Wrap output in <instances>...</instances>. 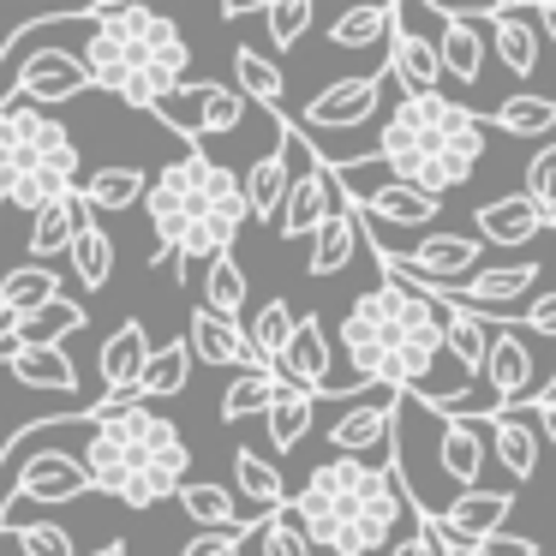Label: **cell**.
<instances>
[{
	"label": "cell",
	"instance_id": "22",
	"mask_svg": "<svg viewBox=\"0 0 556 556\" xmlns=\"http://www.w3.org/2000/svg\"><path fill=\"white\" fill-rule=\"evenodd\" d=\"M484 25H491V54L496 61H503V73H515V78H532L539 73V7H496L491 18H484Z\"/></svg>",
	"mask_w": 556,
	"mask_h": 556
},
{
	"label": "cell",
	"instance_id": "5",
	"mask_svg": "<svg viewBox=\"0 0 556 556\" xmlns=\"http://www.w3.org/2000/svg\"><path fill=\"white\" fill-rule=\"evenodd\" d=\"M479 156H484V121L443 90L437 97H401L383 132H377V162L431 198L460 192L479 168Z\"/></svg>",
	"mask_w": 556,
	"mask_h": 556
},
{
	"label": "cell",
	"instance_id": "1",
	"mask_svg": "<svg viewBox=\"0 0 556 556\" xmlns=\"http://www.w3.org/2000/svg\"><path fill=\"white\" fill-rule=\"evenodd\" d=\"M341 348H348L353 383L389 389V395H419L437 401V359H443V305L425 300L413 288L377 281L371 293L353 300V312L341 317Z\"/></svg>",
	"mask_w": 556,
	"mask_h": 556
},
{
	"label": "cell",
	"instance_id": "25",
	"mask_svg": "<svg viewBox=\"0 0 556 556\" xmlns=\"http://www.w3.org/2000/svg\"><path fill=\"white\" fill-rule=\"evenodd\" d=\"M544 228H551V216H544L527 192L496 198V204H479V216H472L479 245H527V240H539Z\"/></svg>",
	"mask_w": 556,
	"mask_h": 556
},
{
	"label": "cell",
	"instance_id": "43",
	"mask_svg": "<svg viewBox=\"0 0 556 556\" xmlns=\"http://www.w3.org/2000/svg\"><path fill=\"white\" fill-rule=\"evenodd\" d=\"M198 102V138H222L245 121V97L233 85H192Z\"/></svg>",
	"mask_w": 556,
	"mask_h": 556
},
{
	"label": "cell",
	"instance_id": "21",
	"mask_svg": "<svg viewBox=\"0 0 556 556\" xmlns=\"http://www.w3.org/2000/svg\"><path fill=\"white\" fill-rule=\"evenodd\" d=\"M544 269L532 264V257H520V264H496V269H479V276H467L455 293H448V305H467V312H503L520 300V293L539 281Z\"/></svg>",
	"mask_w": 556,
	"mask_h": 556
},
{
	"label": "cell",
	"instance_id": "49",
	"mask_svg": "<svg viewBox=\"0 0 556 556\" xmlns=\"http://www.w3.org/2000/svg\"><path fill=\"white\" fill-rule=\"evenodd\" d=\"M257 527H264V520H257ZM257 527H240V532H198V539L186 544L180 556H240V551H245V539H252Z\"/></svg>",
	"mask_w": 556,
	"mask_h": 556
},
{
	"label": "cell",
	"instance_id": "20",
	"mask_svg": "<svg viewBox=\"0 0 556 556\" xmlns=\"http://www.w3.org/2000/svg\"><path fill=\"white\" fill-rule=\"evenodd\" d=\"M437 18V61H443V78H455V85H479L484 73V18L472 13H431Z\"/></svg>",
	"mask_w": 556,
	"mask_h": 556
},
{
	"label": "cell",
	"instance_id": "18",
	"mask_svg": "<svg viewBox=\"0 0 556 556\" xmlns=\"http://www.w3.org/2000/svg\"><path fill=\"white\" fill-rule=\"evenodd\" d=\"M288 150H293V121L281 114V132H276V150H264V156L245 168V210H252V222H281V204H288Z\"/></svg>",
	"mask_w": 556,
	"mask_h": 556
},
{
	"label": "cell",
	"instance_id": "39",
	"mask_svg": "<svg viewBox=\"0 0 556 556\" xmlns=\"http://www.w3.org/2000/svg\"><path fill=\"white\" fill-rule=\"evenodd\" d=\"M293 329H300V317H293V305H288V300H269L264 312H257L252 324H245V341H252V353L269 365V371H276V359L288 353Z\"/></svg>",
	"mask_w": 556,
	"mask_h": 556
},
{
	"label": "cell",
	"instance_id": "51",
	"mask_svg": "<svg viewBox=\"0 0 556 556\" xmlns=\"http://www.w3.org/2000/svg\"><path fill=\"white\" fill-rule=\"evenodd\" d=\"M467 556H539V539H520V532H496V539L472 544Z\"/></svg>",
	"mask_w": 556,
	"mask_h": 556
},
{
	"label": "cell",
	"instance_id": "16",
	"mask_svg": "<svg viewBox=\"0 0 556 556\" xmlns=\"http://www.w3.org/2000/svg\"><path fill=\"white\" fill-rule=\"evenodd\" d=\"M508 515H515V496H508V491H484V484H479V491H460L455 503L431 520V527L443 532V539H455L460 551H472V544L496 539Z\"/></svg>",
	"mask_w": 556,
	"mask_h": 556
},
{
	"label": "cell",
	"instance_id": "30",
	"mask_svg": "<svg viewBox=\"0 0 556 556\" xmlns=\"http://www.w3.org/2000/svg\"><path fill=\"white\" fill-rule=\"evenodd\" d=\"M144 192L150 180L138 168H90L78 186V204H85V216H114V210H132Z\"/></svg>",
	"mask_w": 556,
	"mask_h": 556
},
{
	"label": "cell",
	"instance_id": "27",
	"mask_svg": "<svg viewBox=\"0 0 556 556\" xmlns=\"http://www.w3.org/2000/svg\"><path fill=\"white\" fill-rule=\"evenodd\" d=\"M443 353L455 359L460 377L479 383L484 353H491V324H484L479 312H467V305H443Z\"/></svg>",
	"mask_w": 556,
	"mask_h": 556
},
{
	"label": "cell",
	"instance_id": "48",
	"mask_svg": "<svg viewBox=\"0 0 556 556\" xmlns=\"http://www.w3.org/2000/svg\"><path fill=\"white\" fill-rule=\"evenodd\" d=\"M13 539H18V551H25V556H78L73 539H66V527H49V520H25Z\"/></svg>",
	"mask_w": 556,
	"mask_h": 556
},
{
	"label": "cell",
	"instance_id": "8",
	"mask_svg": "<svg viewBox=\"0 0 556 556\" xmlns=\"http://www.w3.org/2000/svg\"><path fill=\"white\" fill-rule=\"evenodd\" d=\"M90 491H97V484H90V472L78 455H66V448H54V443L30 448L13 472V503L0 508V532H18L30 508H61V503H78V496H90Z\"/></svg>",
	"mask_w": 556,
	"mask_h": 556
},
{
	"label": "cell",
	"instance_id": "46",
	"mask_svg": "<svg viewBox=\"0 0 556 556\" xmlns=\"http://www.w3.org/2000/svg\"><path fill=\"white\" fill-rule=\"evenodd\" d=\"M257 544H264V556H312V539H305V527L288 515V508H281V515H264Z\"/></svg>",
	"mask_w": 556,
	"mask_h": 556
},
{
	"label": "cell",
	"instance_id": "37",
	"mask_svg": "<svg viewBox=\"0 0 556 556\" xmlns=\"http://www.w3.org/2000/svg\"><path fill=\"white\" fill-rule=\"evenodd\" d=\"M73 276H78V288L85 293H102L109 288V276H114V240L97 228V216H85V228H78V240H73Z\"/></svg>",
	"mask_w": 556,
	"mask_h": 556
},
{
	"label": "cell",
	"instance_id": "23",
	"mask_svg": "<svg viewBox=\"0 0 556 556\" xmlns=\"http://www.w3.org/2000/svg\"><path fill=\"white\" fill-rule=\"evenodd\" d=\"M484 443L491 460L503 467V479H532L539 472V425L527 413H484Z\"/></svg>",
	"mask_w": 556,
	"mask_h": 556
},
{
	"label": "cell",
	"instance_id": "50",
	"mask_svg": "<svg viewBox=\"0 0 556 556\" xmlns=\"http://www.w3.org/2000/svg\"><path fill=\"white\" fill-rule=\"evenodd\" d=\"M389 556H437V527L425 515H413L407 520V539L389 544Z\"/></svg>",
	"mask_w": 556,
	"mask_h": 556
},
{
	"label": "cell",
	"instance_id": "17",
	"mask_svg": "<svg viewBox=\"0 0 556 556\" xmlns=\"http://www.w3.org/2000/svg\"><path fill=\"white\" fill-rule=\"evenodd\" d=\"M389 78H395L407 97H437V85H443L437 37H419L401 7H395V30H389Z\"/></svg>",
	"mask_w": 556,
	"mask_h": 556
},
{
	"label": "cell",
	"instance_id": "45",
	"mask_svg": "<svg viewBox=\"0 0 556 556\" xmlns=\"http://www.w3.org/2000/svg\"><path fill=\"white\" fill-rule=\"evenodd\" d=\"M312 25H317V7H312V0H264L269 49H293V42H300Z\"/></svg>",
	"mask_w": 556,
	"mask_h": 556
},
{
	"label": "cell",
	"instance_id": "40",
	"mask_svg": "<svg viewBox=\"0 0 556 556\" xmlns=\"http://www.w3.org/2000/svg\"><path fill=\"white\" fill-rule=\"evenodd\" d=\"M204 312L240 324V312H245V269H240V257H233V252H222L216 264L204 269Z\"/></svg>",
	"mask_w": 556,
	"mask_h": 556
},
{
	"label": "cell",
	"instance_id": "6",
	"mask_svg": "<svg viewBox=\"0 0 556 556\" xmlns=\"http://www.w3.org/2000/svg\"><path fill=\"white\" fill-rule=\"evenodd\" d=\"M78 186H85V162L73 132L49 109H30L18 97L0 102V204L37 216L61 198H78Z\"/></svg>",
	"mask_w": 556,
	"mask_h": 556
},
{
	"label": "cell",
	"instance_id": "24",
	"mask_svg": "<svg viewBox=\"0 0 556 556\" xmlns=\"http://www.w3.org/2000/svg\"><path fill=\"white\" fill-rule=\"evenodd\" d=\"M329 371H336L329 329L317 324V317H300V329H293L288 353L276 359V377H288V383H300V389H312V395H324V389H329Z\"/></svg>",
	"mask_w": 556,
	"mask_h": 556
},
{
	"label": "cell",
	"instance_id": "11",
	"mask_svg": "<svg viewBox=\"0 0 556 556\" xmlns=\"http://www.w3.org/2000/svg\"><path fill=\"white\" fill-rule=\"evenodd\" d=\"M395 407H401V395H389V389H377L371 401L348 407L336 425H329L336 455L341 460H371V467H383L377 455H395Z\"/></svg>",
	"mask_w": 556,
	"mask_h": 556
},
{
	"label": "cell",
	"instance_id": "35",
	"mask_svg": "<svg viewBox=\"0 0 556 556\" xmlns=\"http://www.w3.org/2000/svg\"><path fill=\"white\" fill-rule=\"evenodd\" d=\"M61 300V276L49 264H18L0 276V312H18V317H37Z\"/></svg>",
	"mask_w": 556,
	"mask_h": 556
},
{
	"label": "cell",
	"instance_id": "7",
	"mask_svg": "<svg viewBox=\"0 0 556 556\" xmlns=\"http://www.w3.org/2000/svg\"><path fill=\"white\" fill-rule=\"evenodd\" d=\"M240 198H245V180L233 168H222V162H210L204 150H186L180 162H168L144 192L150 233H156V257H150V264L162 269L186 245V233H192L198 222H210L216 210L240 204Z\"/></svg>",
	"mask_w": 556,
	"mask_h": 556
},
{
	"label": "cell",
	"instance_id": "3",
	"mask_svg": "<svg viewBox=\"0 0 556 556\" xmlns=\"http://www.w3.org/2000/svg\"><path fill=\"white\" fill-rule=\"evenodd\" d=\"M288 515L305 527V539L324 544L336 556H371L413 520V503L401 491L395 467H371V460H324L312 479L288 496Z\"/></svg>",
	"mask_w": 556,
	"mask_h": 556
},
{
	"label": "cell",
	"instance_id": "14",
	"mask_svg": "<svg viewBox=\"0 0 556 556\" xmlns=\"http://www.w3.org/2000/svg\"><path fill=\"white\" fill-rule=\"evenodd\" d=\"M341 210V186H336V174L324 168V162H305L300 174H293V186H288V204H281V240H312L317 228H324L329 216Z\"/></svg>",
	"mask_w": 556,
	"mask_h": 556
},
{
	"label": "cell",
	"instance_id": "53",
	"mask_svg": "<svg viewBox=\"0 0 556 556\" xmlns=\"http://www.w3.org/2000/svg\"><path fill=\"white\" fill-rule=\"evenodd\" d=\"M532 425H539V437H551V443H556V395H544V401H532Z\"/></svg>",
	"mask_w": 556,
	"mask_h": 556
},
{
	"label": "cell",
	"instance_id": "9",
	"mask_svg": "<svg viewBox=\"0 0 556 556\" xmlns=\"http://www.w3.org/2000/svg\"><path fill=\"white\" fill-rule=\"evenodd\" d=\"M527 329L508 324V317H496L491 324V353H484V401H491V413H527L532 401H539V371H532V353H527Z\"/></svg>",
	"mask_w": 556,
	"mask_h": 556
},
{
	"label": "cell",
	"instance_id": "34",
	"mask_svg": "<svg viewBox=\"0 0 556 556\" xmlns=\"http://www.w3.org/2000/svg\"><path fill=\"white\" fill-rule=\"evenodd\" d=\"M312 413H317V395H312V389H300V383H288V377H281V383H276V401H269V413H264L269 443H276L281 455H288V448H300L305 431H312Z\"/></svg>",
	"mask_w": 556,
	"mask_h": 556
},
{
	"label": "cell",
	"instance_id": "36",
	"mask_svg": "<svg viewBox=\"0 0 556 556\" xmlns=\"http://www.w3.org/2000/svg\"><path fill=\"white\" fill-rule=\"evenodd\" d=\"M233 479H240V496L257 515H281L288 508V484H281V472L257 448H233Z\"/></svg>",
	"mask_w": 556,
	"mask_h": 556
},
{
	"label": "cell",
	"instance_id": "52",
	"mask_svg": "<svg viewBox=\"0 0 556 556\" xmlns=\"http://www.w3.org/2000/svg\"><path fill=\"white\" fill-rule=\"evenodd\" d=\"M520 329H532V336L556 341V288H551V293H539V300L527 305V317H520Z\"/></svg>",
	"mask_w": 556,
	"mask_h": 556
},
{
	"label": "cell",
	"instance_id": "10",
	"mask_svg": "<svg viewBox=\"0 0 556 556\" xmlns=\"http://www.w3.org/2000/svg\"><path fill=\"white\" fill-rule=\"evenodd\" d=\"M383 73H365V78H336L329 90H317L312 102H305V114L293 121V132L300 138H324V132H348V126H365L377 114V102H383Z\"/></svg>",
	"mask_w": 556,
	"mask_h": 556
},
{
	"label": "cell",
	"instance_id": "55",
	"mask_svg": "<svg viewBox=\"0 0 556 556\" xmlns=\"http://www.w3.org/2000/svg\"><path fill=\"white\" fill-rule=\"evenodd\" d=\"M90 556H132V551H126V539H109V544H97Z\"/></svg>",
	"mask_w": 556,
	"mask_h": 556
},
{
	"label": "cell",
	"instance_id": "47",
	"mask_svg": "<svg viewBox=\"0 0 556 556\" xmlns=\"http://www.w3.org/2000/svg\"><path fill=\"white\" fill-rule=\"evenodd\" d=\"M527 198L551 216V228H556V144H544L539 156L527 162Z\"/></svg>",
	"mask_w": 556,
	"mask_h": 556
},
{
	"label": "cell",
	"instance_id": "56",
	"mask_svg": "<svg viewBox=\"0 0 556 556\" xmlns=\"http://www.w3.org/2000/svg\"><path fill=\"white\" fill-rule=\"evenodd\" d=\"M437 556H467V551H460L455 539H443V532H437Z\"/></svg>",
	"mask_w": 556,
	"mask_h": 556
},
{
	"label": "cell",
	"instance_id": "26",
	"mask_svg": "<svg viewBox=\"0 0 556 556\" xmlns=\"http://www.w3.org/2000/svg\"><path fill=\"white\" fill-rule=\"evenodd\" d=\"M359 245H365V216L341 204L336 216H329L324 228L312 233V257H305V276H312V281L341 276V269H348L353 257H359Z\"/></svg>",
	"mask_w": 556,
	"mask_h": 556
},
{
	"label": "cell",
	"instance_id": "42",
	"mask_svg": "<svg viewBox=\"0 0 556 556\" xmlns=\"http://www.w3.org/2000/svg\"><path fill=\"white\" fill-rule=\"evenodd\" d=\"M395 30V7H353L329 25V49H371V42H389Z\"/></svg>",
	"mask_w": 556,
	"mask_h": 556
},
{
	"label": "cell",
	"instance_id": "2",
	"mask_svg": "<svg viewBox=\"0 0 556 556\" xmlns=\"http://www.w3.org/2000/svg\"><path fill=\"white\" fill-rule=\"evenodd\" d=\"M78 61H85L97 90L132 102V109H150V114L192 73V49H186L180 25L162 13H144V7H90Z\"/></svg>",
	"mask_w": 556,
	"mask_h": 556
},
{
	"label": "cell",
	"instance_id": "32",
	"mask_svg": "<svg viewBox=\"0 0 556 556\" xmlns=\"http://www.w3.org/2000/svg\"><path fill=\"white\" fill-rule=\"evenodd\" d=\"M78 228H85V204H78V198H61V204L37 210V216H30V240H25L30 264H49V257L73 252Z\"/></svg>",
	"mask_w": 556,
	"mask_h": 556
},
{
	"label": "cell",
	"instance_id": "13",
	"mask_svg": "<svg viewBox=\"0 0 556 556\" xmlns=\"http://www.w3.org/2000/svg\"><path fill=\"white\" fill-rule=\"evenodd\" d=\"M479 252L484 245L472 240V233H448V228H431L419 245H413L407 257H401V269L419 281H431V288H460L467 276H479Z\"/></svg>",
	"mask_w": 556,
	"mask_h": 556
},
{
	"label": "cell",
	"instance_id": "12",
	"mask_svg": "<svg viewBox=\"0 0 556 556\" xmlns=\"http://www.w3.org/2000/svg\"><path fill=\"white\" fill-rule=\"evenodd\" d=\"M90 90V73L73 49H30L13 73V97L30 109H54V102H73Z\"/></svg>",
	"mask_w": 556,
	"mask_h": 556
},
{
	"label": "cell",
	"instance_id": "38",
	"mask_svg": "<svg viewBox=\"0 0 556 556\" xmlns=\"http://www.w3.org/2000/svg\"><path fill=\"white\" fill-rule=\"evenodd\" d=\"M186 377H192V348H186V341H168V348L150 353L144 377H138V401L150 407L156 395H180Z\"/></svg>",
	"mask_w": 556,
	"mask_h": 556
},
{
	"label": "cell",
	"instance_id": "44",
	"mask_svg": "<svg viewBox=\"0 0 556 556\" xmlns=\"http://www.w3.org/2000/svg\"><path fill=\"white\" fill-rule=\"evenodd\" d=\"M85 329V305L78 300H54L49 312H37V317H25V348H61L66 336H78Z\"/></svg>",
	"mask_w": 556,
	"mask_h": 556
},
{
	"label": "cell",
	"instance_id": "41",
	"mask_svg": "<svg viewBox=\"0 0 556 556\" xmlns=\"http://www.w3.org/2000/svg\"><path fill=\"white\" fill-rule=\"evenodd\" d=\"M276 371H240L228 389H222V425H240V419H257V413H269V401H276Z\"/></svg>",
	"mask_w": 556,
	"mask_h": 556
},
{
	"label": "cell",
	"instance_id": "15",
	"mask_svg": "<svg viewBox=\"0 0 556 556\" xmlns=\"http://www.w3.org/2000/svg\"><path fill=\"white\" fill-rule=\"evenodd\" d=\"M491 443H484V419H437V472L448 479V491H479Z\"/></svg>",
	"mask_w": 556,
	"mask_h": 556
},
{
	"label": "cell",
	"instance_id": "4",
	"mask_svg": "<svg viewBox=\"0 0 556 556\" xmlns=\"http://www.w3.org/2000/svg\"><path fill=\"white\" fill-rule=\"evenodd\" d=\"M90 413V407H85ZM85 472L102 496H121L126 508H156L180 496L192 472L180 425L162 419L156 407H121V413H90V443H85Z\"/></svg>",
	"mask_w": 556,
	"mask_h": 556
},
{
	"label": "cell",
	"instance_id": "19",
	"mask_svg": "<svg viewBox=\"0 0 556 556\" xmlns=\"http://www.w3.org/2000/svg\"><path fill=\"white\" fill-rule=\"evenodd\" d=\"M186 348H192V359H204V365H233V371H269V365L252 353V341H245V324H228V317L204 312V305L192 312Z\"/></svg>",
	"mask_w": 556,
	"mask_h": 556
},
{
	"label": "cell",
	"instance_id": "54",
	"mask_svg": "<svg viewBox=\"0 0 556 556\" xmlns=\"http://www.w3.org/2000/svg\"><path fill=\"white\" fill-rule=\"evenodd\" d=\"M539 37H551L556 49V0H539Z\"/></svg>",
	"mask_w": 556,
	"mask_h": 556
},
{
	"label": "cell",
	"instance_id": "31",
	"mask_svg": "<svg viewBox=\"0 0 556 556\" xmlns=\"http://www.w3.org/2000/svg\"><path fill=\"white\" fill-rule=\"evenodd\" d=\"M7 371L18 377V389H49V395H73L78 389V371L61 348H25V341H18Z\"/></svg>",
	"mask_w": 556,
	"mask_h": 556
},
{
	"label": "cell",
	"instance_id": "29",
	"mask_svg": "<svg viewBox=\"0 0 556 556\" xmlns=\"http://www.w3.org/2000/svg\"><path fill=\"white\" fill-rule=\"evenodd\" d=\"M174 503L186 508V520H192V527H210V532L257 527V520H240V503H233V491H228V484H216V479H186Z\"/></svg>",
	"mask_w": 556,
	"mask_h": 556
},
{
	"label": "cell",
	"instance_id": "33",
	"mask_svg": "<svg viewBox=\"0 0 556 556\" xmlns=\"http://www.w3.org/2000/svg\"><path fill=\"white\" fill-rule=\"evenodd\" d=\"M491 126L503 138H551L556 132V97L544 90H515L491 109Z\"/></svg>",
	"mask_w": 556,
	"mask_h": 556
},
{
	"label": "cell",
	"instance_id": "28",
	"mask_svg": "<svg viewBox=\"0 0 556 556\" xmlns=\"http://www.w3.org/2000/svg\"><path fill=\"white\" fill-rule=\"evenodd\" d=\"M233 90H240L245 102H257V109L276 121V114H281V97H288V78H281V66L269 61L264 49L240 42V49H233Z\"/></svg>",
	"mask_w": 556,
	"mask_h": 556
}]
</instances>
